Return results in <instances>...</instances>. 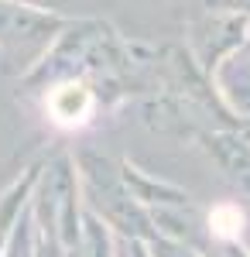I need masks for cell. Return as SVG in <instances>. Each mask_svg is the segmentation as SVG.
Instances as JSON below:
<instances>
[{
    "instance_id": "obj_1",
    "label": "cell",
    "mask_w": 250,
    "mask_h": 257,
    "mask_svg": "<svg viewBox=\"0 0 250 257\" xmlns=\"http://www.w3.org/2000/svg\"><path fill=\"white\" fill-rule=\"evenodd\" d=\"M89 106H93V96H89L86 86L69 82V86H58L55 93H52V113H55V120H62V123H79V120H86Z\"/></svg>"
},
{
    "instance_id": "obj_2",
    "label": "cell",
    "mask_w": 250,
    "mask_h": 257,
    "mask_svg": "<svg viewBox=\"0 0 250 257\" xmlns=\"http://www.w3.org/2000/svg\"><path fill=\"white\" fill-rule=\"evenodd\" d=\"M240 209L236 206H219V209H212V226H216V233H223V237H233L236 230H240Z\"/></svg>"
}]
</instances>
